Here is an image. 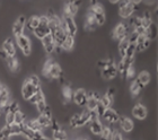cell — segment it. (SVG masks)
Returning <instances> with one entry per match:
<instances>
[{
    "label": "cell",
    "mask_w": 158,
    "mask_h": 140,
    "mask_svg": "<svg viewBox=\"0 0 158 140\" xmlns=\"http://www.w3.org/2000/svg\"><path fill=\"white\" fill-rule=\"evenodd\" d=\"M25 121H26V115L20 111V110L15 113V123L14 124H22V123H24Z\"/></svg>",
    "instance_id": "8d00e7d4"
},
{
    "label": "cell",
    "mask_w": 158,
    "mask_h": 140,
    "mask_svg": "<svg viewBox=\"0 0 158 140\" xmlns=\"http://www.w3.org/2000/svg\"><path fill=\"white\" fill-rule=\"evenodd\" d=\"M113 102H114V98L110 97L107 94H103L102 96H101V98H99V103H101L105 108H111V105L113 104Z\"/></svg>",
    "instance_id": "1f68e13d"
},
{
    "label": "cell",
    "mask_w": 158,
    "mask_h": 140,
    "mask_svg": "<svg viewBox=\"0 0 158 140\" xmlns=\"http://www.w3.org/2000/svg\"><path fill=\"white\" fill-rule=\"evenodd\" d=\"M90 121V111L87 108L80 113H75L69 120V127L71 129H79L84 128Z\"/></svg>",
    "instance_id": "6da1fadb"
},
{
    "label": "cell",
    "mask_w": 158,
    "mask_h": 140,
    "mask_svg": "<svg viewBox=\"0 0 158 140\" xmlns=\"http://www.w3.org/2000/svg\"><path fill=\"white\" fill-rule=\"evenodd\" d=\"M129 33H130V27L128 23H118L113 29V37L116 41H121L128 36Z\"/></svg>",
    "instance_id": "9c48e42d"
},
{
    "label": "cell",
    "mask_w": 158,
    "mask_h": 140,
    "mask_svg": "<svg viewBox=\"0 0 158 140\" xmlns=\"http://www.w3.org/2000/svg\"><path fill=\"white\" fill-rule=\"evenodd\" d=\"M3 120H5V124H6V125H11V124H14L15 123V113L7 111L6 114L3 115Z\"/></svg>",
    "instance_id": "836d02e7"
},
{
    "label": "cell",
    "mask_w": 158,
    "mask_h": 140,
    "mask_svg": "<svg viewBox=\"0 0 158 140\" xmlns=\"http://www.w3.org/2000/svg\"><path fill=\"white\" fill-rule=\"evenodd\" d=\"M110 140H124V139H123V136H122L121 131L120 130H113Z\"/></svg>",
    "instance_id": "ab89813d"
},
{
    "label": "cell",
    "mask_w": 158,
    "mask_h": 140,
    "mask_svg": "<svg viewBox=\"0 0 158 140\" xmlns=\"http://www.w3.org/2000/svg\"><path fill=\"white\" fill-rule=\"evenodd\" d=\"M10 103V93L6 87L0 91V108H6Z\"/></svg>",
    "instance_id": "44dd1931"
},
{
    "label": "cell",
    "mask_w": 158,
    "mask_h": 140,
    "mask_svg": "<svg viewBox=\"0 0 158 140\" xmlns=\"http://www.w3.org/2000/svg\"><path fill=\"white\" fill-rule=\"evenodd\" d=\"M137 6L131 3L129 0H121L118 2V16L122 19H129L131 16H133Z\"/></svg>",
    "instance_id": "3957f363"
},
{
    "label": "cell",
    "mask_w": 158,
    "mask_h": 140,
    "mask_svg": "<svg viewBox=\"0 0 158 140\" xmlns=\"http://www.w3.org/2000/svg\"><path fill=\"white\" fill-rule=\"evenodd\" d=\"M52 140H68V134L66 130H63L62 128H60L58 130L53 131Z\"/></svg>",
    "instance_id": "4dcf8cb0"
},
{
    "label": "cell",
    "mask_w": 158,
    "mask_h": 140,
    "mask_svg": "<svg viewBox=\"0 0 158 140\" xmlns=\"http://www.w3.org/2000/svg\"><path fill=\"white\" fill-rule=\"evenodd\" d=\"M5 61H6V65L10 71H18V69H19V61H18L17 57H7L5 59Z\"/></svg>",
    "instance_id": "7402d4cb"
},
{
    "label": "cell",
    "mask_w": 158,
    "mask_h": 140,
    "mask_svg": "<svg viewBox=\"0 0 158 140\" xmlns=\"http://www.w3.org/2000/svg\"><path fill=\"white\" fill-rule=\"evenodd\" d=\"M87 124H88L90 132H92L94 136H96V137H99V136H101V134H102V131H103V128H104L101 119H93V120L89 121Z\"/></svg>",
    "instance_id": "ac0fdd59"
},
{
    "label": "cell",
    "mask_w": 158,
    "mask_h": 140,
    "mask_svg": "<svg viewBox=\"0 0 158 140\" xmlns=\"http://www.w3.org/2000/svg\"><path fill=\"white\" fill-rule=\"evenodd\" d=\"M89 2H90V5H94V3L98 2V1L97 0H89Z\"/></svg>",
    "instance_id": "ee69618b"
},
{
    "label": "cell",
    "mask_w": 158,
    "mask_h": 140,
    "mask_svg": "<svg viewBox=\"0 0 158 140\" xmlns=\"http://www.w3.org/2000/svg\"><path fill=\"white\" fill-rule=\"evenodd\" d=\"M73 101L78 108H85L86 102H87V91L84 88H78L76 91H73Z\"/></svg>",
    "instance_id": "30bf717a"
},
{
    "label": "cell",
    "mask_w": 158,
    "mask_h": 140,
    "mask_svg": "<svg viewBox=\"0 0 158 140\" xmlns=\"http://www.w3.org/2000/svg\"><path fill=\"white\" fill-rule=\"evenodd\" d=\"M62 96L63 98L66 100V102H70L73 101V91L71 89V87L70 86H68V85H66V86H63L62 88Z\"/></svg>",
    "instance_id": "d6a6232c"
},
{
    "label": "cell",
    "mask_w": 158,
    "mask_h": 140,
    "mask_svg": "<svg viewBox=\"0 0 158 140\" xmlns=\"http://www.w3.org/2000/svg\"><path fill=\"white\" fill-rule=\"evenodd\" d=\"M135 66L133 65L129 66L128 69H127V72H125V79H127V80H132V79H135Z\"/></svg>",
    "instance_id": "d590c367"
},
{
    "label": "cell",
    "mask_w": 158,
    "mask_h": 140,
    "mask_svg": "<svg viewBox=\"0 0 158 140\" xmlns=\"http://www.w3.org/2000/svg\"><path fill=\"white\" fill-rule=\"evenodd\" d=\"M40 24V16H35L33 15L32 17L28 18V20H26V27L30 29L31 32H33L34 29L39 26Z\"/></svg>",
    "instance_id": "f546056e"
},
{
    "label": "cell",
    "mask_w": 158,
    "mask_h": 140,
    "mask_svg": "<svg viewBox=\"0 0 158 140\" xmlns=\"http://www.w3.org/2000/svg\"><path fill=\"white\" fill-rule=\"evenodd\" d=\"M25 28H26V17L22 15L15 20V23L13 25V35L15 36V39L23 35Z\"/></svg>",
    "instance_id": "7c38bea8"
},
{
    "label": "cell",
    "mask_w": 158,
    "mask_h": 140,
    "mask_svg": "<svg viewBox=\"0 0 158 140\" xmlns=\"http://www.w3.org/2000/svg\"><path fill=\"white\" fill-rule=\"evenodd\" d=\"M118 124L120 127V130L125 134H130L135 130V122L128 117H120Z\"/></svg>",
    "instance_id": "9a60e30c"
},
{
    "label": "cell",
    "mask_w": 158,
    "mask_h": 140,
    "mask_svg": "<svg viewBox=\"0 0 158 140\" xmlns=\"http://www.w3.org/2000/svg\"><path fill=\"white\" fill-rule=\"evenodd\" d=\"M7 111L13 112V113H16L17 111H19V104H18V102L17 101L10 102L9 104H8V106H7Z\"/></svg>",
    "instance_id": "74e56055"
},
{
    "label": "cell",
    "mask_w": 158,
    "mask_h": 140,
    "mask_svg": "<svg viewBox=\"0 0 158 140\" xmlns=\"http://www.w3.org/2000/svg\"><path fill=\"white\" fill-rule=\"evenodd\" d=\"M110 3H112V5H115V3H118L121 0H109Z\"/></svg>",
    "instance_id": "7bdbcfd3"
},
{
    "label": "cell",
    "mask_w": 158,
    "mask_h": 140,
    "mask_svg": "<svg viewBox=\"0 0 158 140\" xmlns=\"http://www.w3.org/2000/svg\"><path fill=\"white\" fill-rule=\"evenodd\" d=\"M101 75L105 80H112L118 76V68H116L115 63H112V65L107 66L105 68L101 69Z\"/></svg>",
    "instance_id": "e0dca14e"
},
{
    "label": "cell",
    "mask_w": 158,
    "mask_h": 140,
    "mask_svg": "<svg viewBox=\"0 0 158 140\" xmlns=\"http://www.w3.org/2000/svg\"><path fill=\"white\" fill-rule=\"evenodd\" d=\"M129 45H130V43H129L128 39L125 37V39L121 40V41H118V56L123 58L125 56V52H127V50H128Z\"/></svg>",
    "instance_id": "4316f807"
},
{
    "label": "cell",
    "mask_w": 158,
    "mask_h": 140,
    "mask_svg": "<svg viewBox=\"0 0 158 140\" xmlns=\"http://www.w3.org/2000/svg\"><path fill=\"white\" fill-rule=\"evenodd\" d=\"M3 87H5V86H3V85L1 84V83H0V91H2V88H3Z\"/></svg>",
    "instance_id": "f6af8a7d"
},
{
    "label": "cell",
    "mask_w": 158,
    "mask_h": 140,
    "mask_svg": "<svg viewBox=\"0 0 158 140\" xmlns=\"http://www.w3.org/2000/svg\"><path fill=\"white\" fill-rule=\"evenodd\" d=\"M44 77L46 79H59L63 76L62 68L60 67L59 63H56V61H53L50 66V68L48 69V71L44 74Z\"/></svg>",
    "instance_id": "ba28073f"
},
{
    "label": "cell",
    "mask_w": 158,
    "mask_h": 140,
    "mask_svg": "<svg viewBox=\"0 0 158 140\" xmlns=\"http://www.w3.org/2000/svg\"><path fill=\"white\" fill-rule=\"evenodd\" d=\"M120 114H118V112L116 111V110H114V108H105V111H104V113H103L102 117L101 119H103V120H105L107 123L110 124H115L118 122V119H120Z\"/></svg>",
    "instance_id": "5bb4252c"
},
{
    "label": "cell",
    "mask_w": 158,
    "mask_h": 140,
    "mask_svg": "<svg viewBox=\"0 0 158 140\" xmlns=\"http://www.w3.org/2000/svg\"><path fill=\"white\" fill-rule=\"evenodd\" d=\"M40 41H41V44H42L45 53H48V54H52L53 52H56V42H54L53 36L51 33L48 34V35H45L44 37H42Z\"/></svg>",
    "instance_id": "8fae6325"
},
{
    "label": "cell",
    "mask_w": 158,
    "mask_h": 140,
    "mask_svg": "<svg viewBox=\"0 0 158 140\" xmlns=\"http://www.w3.org/2000/svg\"><path fill=\"white\" fill-rule=\"evenodd\" d=\"M35 120H36L37 123L42 127V129H44V128H48V127H50V125H51L52 117H46V115H44V114H39V117H37Z\"/></svg>",
    "instance_id": "83f0119b"
},
{
    "label": "cell",
    "mask_w": 158,
    "mask_h": 140,
    "mask_svg": "<svg viewBox=\"0 0 158 140\" xmlns=\"http://www.w3.org/2000/svg\"><path fill=\"white\" fill-rule=\"evenodd\" d=\"M135 79H137V80H138V82L140 83L143 87H146V86L150 83V80H152V75H150L148 71L143 70V71L139 72V75L137 76V78Z\"/></svg>",
    "instance_id": "d4e9b609"
},
{
    "label": "cell",
    "mask_w": 158,
    "mask_h": 140,
    "mask_svg": "<svg viewBox=\"0 0 158 140\" xmlns=\"http://www.w3.org/2000/svg\"><path fill=\"white\" fill-rule=\"evenodd\" d=\"M27 79H28V80H30V82L32 83V84H33L34 86L41 87V79L39 78V76H36V75H31Z\"/></svg>",
    "instance_id": "f35d334b"
},
{
    "label": "cell",
    "mask_w": 158,
    "mask_h": 140,
    "mask_svg": "<svg viewBox=\"0 0 158 140\" xmlns=\"http://www.w3.org/2000/svg\"><path fill=\"white\" fill-rule=\"evenodd\" d=\"M73 45H75V37L71 35H67L63 43L61 44V50L62 51H67V52H69L71 50L73 49Z\"/></svg>",
    "instance_id": "cb8c5ba5"
},
{
    "label": "cell",
    "mask_w": 158,
    "mask_h": 140,
    "mask_svg": "<svg viewBox=\"0 0 158 140\" xmlns=\"http://www.w3.org/2000/svg\"><path fill=\"white\" fill-rule=\"evenodd\" d=\"M80 3H81V0H70V1L66 2V5L63 7V14L73 17L76 16L79 11Z\"/></svg>",
    "instance_id": "4fadbf2b"
},
{
    "label": "cell",
    "mask_w": 158,
    "mask_h": 140,
    "mask_svg": "<svg viewBox=\"0 0 158 140\" xmlns=\"http://www.w3.org/2000/svg\"><path fill=\"white\" fill-rule=\"evenodd\" d=\"M97 27H98V25L96 23L94 16H93L90 13H87L86 19H85V28L88 29V31H95Z\"/></svg>",
    "instance_id": "603a6c76"
},
{
    "label": "cell",
    "mask_w": 158,
    "mask_h": 140,
    "mask_svg": "<svg viewBox=\"0 0 158 140\" xmlns=\"http://www.w3.org/2000/svg\"><path fill=\"white\" fill-rule=\"evenodd\" d=\"M32 140H51V139H48V138L43 137V136H40V137H36V138H33Z\"/></svg>",
    "instance_id": "b9f144b4"
},
{
    "label": "cell",
    "mask_w": 158,
    "mask_h": 140,
    "mask_svg": "<svg viewBox=\"0 0 158 140\" xmlns=\"http://www.w3.org/2000/svg\"><path fill=\"white\" fill-rule=\"evenodd\" d=\"M42 100H45V95H44V91H42V87H41L39 91H37L36 93H35V94H34L27 102H28L30 104H32V105H35L37 102L42 101Z\"/></svg>",
    "instance_id": "f1b7e54d"
},
{
    "label": "cell",
    "mask_w": 158,
    "mask_h": 140,
    "mask_svg": "<svg viewBox=\"0 0 158 140\" xmlns=\"http://www.w3.org/2000/svg\"><path fill=\"white\" fill-rule=\"evenodd\" d=\"M61 26L63 27V29L66 31V33L68 35H71L73 37L77 35L78 26H77L76 20H75V18L73 16L62 14V17H61Z\"/></svg>",
    "instance_id": "7a4b0ae2"
},
{
    "label": "cell",
    "mask_w": 158,
    "mask_h": 140,
    "mask_svg": "<svg viewBox=\"0 0 158 140\" xmlns=\"http://www.w3.org/2000/svg\"><path fill=\"white\" fill-rule=\"evenodd\" d=\"M88 13H90L94 16V18H95L96 23H97L98 26H103L105 24L106 22L105 11H104V8H103V6L99 2H96L94 5H92L90 8H89Z\"/></svg>",
    "instance_id": "277c9868"
},
{
    "label": "cell",
    "mask_w": 158,
    "mask_h": 140,
    "mask_svg": "<svg viewBox=\"0 0 158 140\" xmlns=\"http://www.w3.org/2000/svg\"><path fill=\"white\" fill-rule=\"evenodd\" d=\"M2 51L5 52L7 57H16L17 56V50L16 46L14 44L13 40L11 39H6L2 43Z\"/></svg>",
    "instance_id": "d6986e66"
},
{
    "label": "cell",
    "mask_w": 158,
    "mask_h": 140,
    "mask_svg": "<svg viewBox=\"0 0 158 140\" xmlns=\"http://www.w3.org/2000/svg\"><path fill=\"white\" fill-rule=\"evenodd\" d=\"M143 88L145 87H143L137 79H135V80L131 83V85H130V93H131L132 96L137 97V96L140 95V93H141V91L143 89Z\"/></svg>",
    "instance_id": "484cf974"
},
{
    "label": "cell",
    "mask_w": 158,
    "mask_h": 140,
    "mask_svg": "<svg viewBox=\"0 0 158 140\" xmlns=\"http://www.w3.org/2000/svg\"><path fill=\"white\" fill-rule=\"evenodd\" d=\"M81 140H90V139H88V138H84V139H81Z\"/></svg>",
    "instance_id": "bcb514c9"
},
{
    "label": "cell",
    "mask_w": 158,
    "mask_h": 140,
    "mask_svg": "<svg viewBox=\"0 0 158 140\" xmlns=\"http://www.w3.org/2000/svg\"><path fill=\"white\" fill-rule=\"evenodd\" d=\"M129 1H130L131 3H133L135 6H137V5H139V3H141L143 0H129Z\"/></svg>",
    "instance_id": "60d3db41"
},
{
    "label": "cell",
    "mask_w": 158,
    "mask_h": 140,
    "mask_svg": "<svg viewBox=\"0 0 158 140\" xmlns=\"http://www.w3.org/2000/svg\"><path fill=\"white\" fill-rule=\"evenodd\" d=\"M51 34H52L53 40H54V42H56V45L59 46V48L63 43V41H64V39H66V36L68 35V34L66 33V31L63 29L62 26H59L56 29H54Z\"/></svg>",
    "instance_id": "ffe728a7"
},
{
    "label": "cell",
    "mask_w": 158,
    "mask_h": 140,
    "mask_svg": "<svg viewBox=\"0 0 158 140\" xmlns=\"http://www.w3.org/2000/svg\"><path fill=\"white\" fill-rule=\"evenodd\" d=\"M48 103H46L45 100H42V101L37 102L36 104H35V108H36V111L39 114H43L44 112H45V110L48 108Z\"/></svg>",
    "instance_id": "e575fe53"
},
{
    "label": "cell",
    "mask_w": 158,
    "mask_h": 140,
    "mask_svg": "<svg viewBox=\"0 0 158 140\" xmlns=\"http://www.w3.org/2000/svg\"><path fill=\"white\" fill-rule=\"evenodd\" d=\"M16 43L23 53V56L28 57L32 54V43H31L30 37L27 35L23 34V35L16 37Z\"/></svg>",
    "instance_id": "8992f818"
},
{
    "label": "cell",
    "mask_w": 158,
    "mask_h": 140,
    "mask_svg": "<svg viewBox=\"0 0 158 140\" xmlns=\"http://www.w3.org/2000/svg\"><path fill=\"white\" fill-rule=\"evenodd\" d=\"M40 88L41 87L34 86L28 79H26V80L23 83V85H22V91H20V93H22V96H23V100L24 101H28V100L39 91Z\"/></svg>",
    "instance_id": "52a82bcc"
},
{
    "label": "cell",
    "mask_w": 158,
    "mask_h": 140,
    "mask_svg": "<svg viewBox=\"0 0 158 140\" xmlns=\"http://www.w3.org/2000/svg\"><path fill=\"white\" fill-rule=\"evenodd\" d=\"M132 115L135 119L137 120H145L147 115H148V111H147V108H146L145 105L141 104V103H138V104H135L133 108H132Z\"/></svg>",
    "instance_id": "2e32d148"
},
{
    "label": "cell",
    "mask_w": 158,
    "mask_h": 140,
    "mask_svg": "<svg viewBox=\"0 0 158 140\" xmlns=\"http://www.w3.org/2000/svg\"><path fill=\"white\" fill-rule=\"evenodd\" d=\"M50 28H49V18L46 15H42L40 16V24L39 26L33 31V34L36 39L41 40L45 35L50 34Z\"/></svg>",
    "instance_id": "5b68a950"
}]
</instances>
